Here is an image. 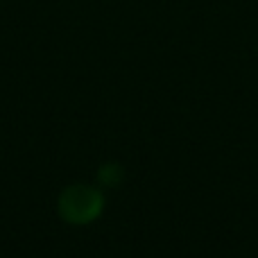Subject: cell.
<instances>
[{
	"label": "cell",
	"mask_w": 258,
	"mask_h": 258,
	"mask_svg": "<svg viewBox=\"0 0 258 258\" xmlns=\"http://www.w3.org/2000/svg\"><path fill=\"white\" fill-rule=\"evenodd\" d=\"M104 197L98 188L89 186H68L59 195V215L68 224H89L102 213Z\"/></svg>",
	"instance_id": "cell-1"
},
{
	"label": "cell",
	"mask_w": 258,
	"mask_h": 258,
	"mask_svg": "<svg viewBox=\"0 0 258 258\" xmlns=\"http://www.w3.org/2000/svg\"><path fill=\"white\" fill-rule=\"evenodd\" d=\"M98 179H100V183H102V186H107V188L116 186V183L122 179V168H120V165H116V163L102 165V168H100V172H98Z\"/></svg>",
	"instance_id": "cell-2"
}]
</instances>
